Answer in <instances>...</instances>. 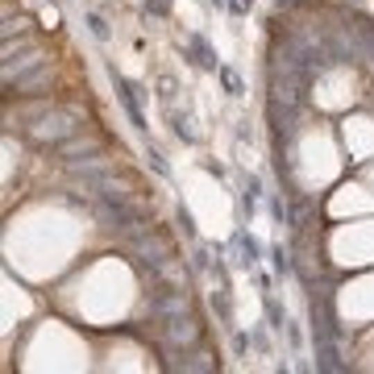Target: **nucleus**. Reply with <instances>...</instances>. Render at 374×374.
Here are the masks:
<instances>
[{
    "mask_svg": "<svg viewBox=\"0 0 374 374\" xmlns=\"http://www.w3.org/2000/svg\"><path fill=\"white\" fill-rule=\"evenodd\" d=\"M158 333H162V346L167 350H187V346H200V325L183 312V316H171V321H162L158 325Z\"/></svg>",
    "mask_w": 374,
    "mask_h": 374,
    "instance_id": "obj_1",
    "label": "nucleus"
},
{
    "mask_svg": "<svg viewBox=\"0 0 374 374\" xmlns=\"http://www.w3.org/2000/svg\"><path fill=\"white\" fill-rule=\"evenodd\" d=\"M87 29H92V37H100V42H108V21H104L100 12H87Z\"/></svg>",
    "mask_w": 374,
    "mask_h": 374,
    "instance_id": "obj_2",
    "label": "nucleus"
},
{
    "mask_svg": "<svg viewBox=\"0 0 374 374\" xmlns=\"http://www.w3.org/2000/svg\"><path fill=\"white\" fill-rule=\"evenodd\" d=\"M192 54H196V62H200V67H216V58H212V50H208V46L200 42V37H192Z\"/></svg>",
    "mask_w": 374,
    "mask_h": 374,
    "instance_id": "obj_3",
    "label": "nucleus"
},
{
    "mask_svg": "<svg viewBox=\"0 0 374 374\" xmlns=\"http://www.w3.org/2000/svg\"><path fill=\"white\" fill-rule=\"evenodd\" d=\"M216 71H221V83L229 87V96H241V79H237V75H233L229 67H216Z\"/></svg>",
    "mask_w": 374,
    "mask_h": 374,
    "instance_id": "obj_4",
    "label": "nucleus"
},
{
    "mask_svg": "<svg viewBox=\"0 0 374 374\" xmlns=\"http://www.w3.org/2000/svg\"><path fill=\"white\" fill-rule=\"evenodd\" d=\"M171 121H175V133H179V137H187V142H196V129H192V117H179V112H175Z\"/></svg>",
    "mask_w": 374,
    "mask_h": 374,
    "instance_id": "obj_5",
    "label": "nucleus"
},
{
    "mask_svg": "<svg viewBox=\"0 0 374 374\" xmlns=\"http://www.w3.org/2000/svg\"><path fill=\"white\" fill-rule=\"evenodd\" d=\"M42 21H46V29H54L58 25V12L54 8H42Z\"/></svg>",
    "mask_w": 374,
    "mask_h": 374,
    "instance_id": "obj_6",
    "label": "nucleus"
},
{
    "mask_svg": "<svg viewBox=\"0 0 374 374\" xmlns=\"http://www.w3.org/2000/svg\"><path fill=\"white\" fill-rule=\"evenodd\" d=\"M229 4H233V8H237V12H246V8H250V4H254V0H229Z\"/></svg>",
    "mask_w": 374,
    "mask_h": 374,
    "instance_id": "obj_7",
    "label": "nucleus"
}]
</instances>
